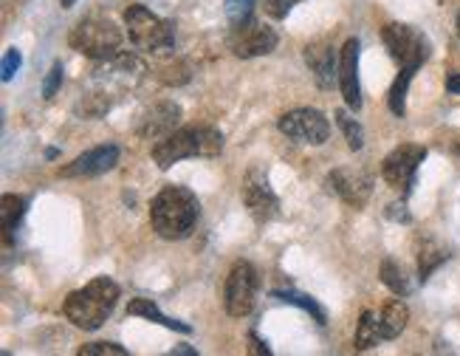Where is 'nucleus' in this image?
I'll list each match as a JSON object with an SVG mask.
<instances>
[{"instance_id":"16","label":"nucleus","mask_w":460,"mask_h":356,"mask_svg":"<svg viewBox=\"0 0 460 356\" xmlns=\"http://www.w3.org/2000/svg\"><path fill=\"white\" fill-rule=\"evenodd\" d=\"M339 88H342L348 108H353V111L362 108V88H358V40L356 37H350L342 46V54H339Z\"/></svg>"},{"instance_id":"18","label":"nucleus","mask_w":460,"mask_h":356,"mask_svg":"<svg viewBox=\"0 0 460 356\" xmlns=\"http://www.w3.org/2000/svg\"><path fill=\"white\" fill-rule=\"evenodd\" d=\"M407 320H410L407 303L390 300L382 311H378V331H382V340H395V336L407 328Z\"/></svg>"},{"instance_id":"29","label":"nucleus","mask_w":460,"mask_h":356,"mask_svg":"<svg viewBox=\"0 0 460 356\" xmlns=\"http://www.w3.org/2000/svg\"><path fill=\"white\" fill-rule=\"evenodd\" d=\"M252 4H254V0H226V14H229V20H232V26H237V23H243V20H249Z\"/></svg>"},{"instance_id":"24","label":"nucleus","mask_w":460,"mask_h":356,"mask_svg":"<svg viewBox=\"0 0 460 356\" xmlns=\"http://www.w3.org/2000/svg\"><path fill=\"white\" fill-rule=\"evenodd\" d=\"M336 125H339V130L345 133L350 150H362L365 147V130L348 111H336Z\"/></svg>"},{"instance_id":"15","label":"nucleus","mask_w":460,"mask_h":356,"mask_svg":"<svg viewBox=\"0 0 460 356\" xmlns=\"http://www.w3.org/2000/svg\"><path fill=\"white\" fill-rule=\"evenodd\" d=\"M303 57L316 79V85L325 91L333 88V79H339V59H336L331 40H314V43L305 46Z\"/></svg>"},{"instance_id":"25","label":"nucleus","mask_w":460,"mask_h":356,"mask_svg":"<svg viewBox=\"0 0 460 356\" xmlns=\"http://www.w3.org/2000/svg\"><path fill=\"white\" fill-rule=\"evenodd\" d=\"M412 76H415V71H402L390 88V111L395 116H404V111H407V91H410Z\"/></svg>"},{"instance_id":"22","label":"nucleus","mask_w":460,"mask_h":356,"mask_svg":"<svg viewBox=\"0 0 460 356\" xmlns=\"http://www.w3.org/2000/svg\"><path fill=\"white\" fill-rule=\"evenodd\" d=\"M449 257V252L444 249V246H438L435 241H427L424 246H421V252H418V277L421 280H427V277L441 266L444 261Z\"/></svg>"},{"instance_id":"19","label":"nucleus","mask_w":460,"mask_h":356,"mask_svg":"<svg viewBox=\"0 0 460 356\" xmlns=\"http://www.w3.org/2000/svg\"><path fill=\"white\" fill-rule=\"evenodd\" d=\"M0 215H4V246H12L14 244V232L20 227L26 215V198L23 195H4V201H0Z\"/></svg>"},{"instance_id":"9","label":"nucleus","mask_w":460,"mask_h":356,"mask_svg":"<svg viewBox=\"0 0 460 356\" xmlns=\"http://www.w3.org/2000/svg\"><path fill=\"white\" fill-rule=\"evenodd\" d=\"M279 133L299 145H325L331 136V122L316 108H296L279 116Z\"/></svg>"},{"instance_id":"14","label":"nucleus","mask_w":460,"mask_h":356,"mask_svg":"<svg viewBox=\"0 0 460 356\" xmlns=\"http://www.w3.org/2000/svg\"><path fill=\"white\" fill-rule=\"evenodd\" d=\"M119 162V147L116 145H102V147H93L83 156H76L71 165H66L59 170V175L66 178H93V175H102L108 170H113Z\"/></svg>"},{"instance_id":"2","label":"nucleus","mask_w":460,"mask_h":356,"mask_svg":"<svg viewBox=\"0 0 460 356\" xmlns=\"http://www.w3.org/2000/svg\"><path fill=\"white\" fill-rule=\"evenodd\" d=\"M116 303H119V286L111 277H96L88 286L76 289L66 297L63 314L66 320H71V325L83 331H96L105 325Z\"/></svg>"},{"instance_id":"21","label":"nucleus","mask_w":460,"mask_h":356,"mask_svg":"<svg viewBox=\"0 0 460 356\" xmlns=\"http://www.w3.org/2000/svg\"><path fill=\"white\" fill-rule=\"evenodd\" d=\"M378 343H382V331H378V311H365L362 320H358V325H356L353 348L356 351H370Z\"/></svg>"},{"instance_id":"4","label":"nucleus","mask_w":460,"mask_h":356,"mask_svg":"<svg viewBox=\"0 0 460 356\" xmlns=\"http://www.w3.org/2000/svg\"><path fill=\"white\" fill-rule=\"evenodd\" d=\"M68 43L74 51L85 54L99 63V59H108V57L119 54V46H122V31H119V26L111 17L91 14V17H83L71 29Z\"/></svg>"},{"instance_id":"33","label":"nucleus","mask_w":460,"mask_h":356,"mask_svg":"<svg viewBox=\"0 0 460 356\" xmlns=\"http://www.w3.org/2000/svg\"><path fill=\"white\" fill-rule=\"evenodd\" d=\"M246 356H274V353H271L269 345L252 331V334H249V343H246Z\"/></svg>"},{"instance_id":"26","label":"nucleus","mask_w":460,"mask_h":356,"mask_svg":"<svg viewBox=\"0 0 460 356\" xmlns=\"http://www.w3.org/2000/svg\"><path fill=\"white\" fill-rule=\"evenodd\" d=\"M378 277H382V283H385L393 294H407V291H410L407 277H404L402 266H398L395 261H385L382 269H378Z\"/></svg>"},{"instance_id":"38","label":"nucleus","mask_w":460,"mask_h":356,"mask_svg":"<svg viewBox=\"0 0 460 356\" xmlns=\"http://www.w3.org/2000/svg\"><path fill=\"white\" fill-rule=\"evenodd\" d=\"M4 356H12V353H4Z\"/></svg>"},{"instance_id":"5","label":"nucleus","mask_w":460,"mask_h":356,"mask_svg":"<svg viewBox=\"0 0 460 356\" xmlns=\"http://www.w3.org/2000/svg\"><path fill=\"white\" fill-rule=\"evenodd\" d=\"M125 26H128V37L133 49L145 51V54H158V51H167L175 40V29L167 20H162L158 14H153L147 6H138L133 4L125 12Z\"/></svg>"},{"instance_id":"8","label":"nucleus","mask_w":460,"mask_h":356,"mask_svg":"<svg viewBox=\"0 0 460 356\" xmlns=\"http://www.w3.org/2000/svg\"><path fill=\"white\" fill-rule=\"evenodd\" d=\"M257 271L252 263L246 261H237L226 277V289H224V306H226V314L229 316H237V320H243V316L252 314L254 303H257Z\"/></svg>"},{"instance_id":"7","label":"nucleus","mask_w":460,"mask_h":356,"mask_svg":"<svg viewBox=\"0 0 460 356\" xmlns=\"http://www.w3.org/2000/svg\"><path fill=\"white\" fill-rule=\"evenodd\" d=\"M382 40L390 51V57L395 59L402 71H418L429 57V40L407 26V23H387L385 31H382Z\"/></svg>"},{"instance_id":"13","label":"nucleus","mask_w":460,"mask_h":356,"mask_svg":"<svg viewBox=\"0 0 460 356\" xmlns=\"http://www.w3.org/2000/svg\"><path fill=\"white\" fill-rule=\"evenodd\" d=\"M325 184L331 192H336L348 207H365L373 192V178L362 167H336L328 173Z\"/></svg>"},{"instance_id":"12","label":"nucleus","mask_w":460,"mask_h":356,"mask_svg":"<svg viewBox=\"0 0 460 356\" xmlns=\"http://www.w3.org/2000/svg\"><path fill=\"white\" fill-rule=\"evenodd\" d=\"M427 158V150L421 145H398L382 165V178L398 192H410V184L415 178V170Z\"/></svg>"},{"instance_id":"28","label":"nucleus","mask_w":460,"mask_h":356,"mask_svg":"<svg viewBox=\"0 0 460 356\" xmlns=\"http://www.w3.org/2000/svg\"><path fill=\"white\" fill-rule=\"evenodd\" d=\"M76 356H130V353L116 343H91L85 348H79Z\"/></svg>"},{"instance_id":"17","label":"nucleus","mask_w":460,"mask_h":356,"mask_svg":"<svg viewBox=\"0 0 460 356\" xmlns=\"http://www.w3.org/2000/svg\"><path fill=\"white\" fill-rule=\"evenodd\" d=\"M178 122H181V108L175 102H158L153 105L145 116H142V125H138V136L142 138H167L170 133L178 130Z\"/></svg>"},{"instance_id":"1","label":"nucleus","mask_w":460,"mask_h":356,"mask_svg":"<svg viewBox=\"0 0 460 356\" xmlns=\"http://www.w3.org/2000/svg\"><path fill=\"white\" fill-rule=\"evenodd\" d=\"M198 221V198L192 190L170 184L153 198L150 204V224L155 235L164 241H181L195 229Z\"/></svg>"},{"instance_id":"20","label":"nucleus","mask_w":460,"mask_h":356,"mask_svg":"<svg viewBox=\"0 0 460 356\" xmlns=\"http://www.w3.org/2000/svg\"><path fill=\"white\" fill-rule=\"evenodd\" d=\"M128 314L133 316H145V320L150 323H158V325H164V328H172L178 334H190V325L184 323H178V320H170V316H164L162 311H158V306L153 300H147V297H136V300L128 306Z\"/></svg>"},{"instance_id":"37","label":"nucleus","mask_w":460,"mask_h":356,"mask_svg":"<svg viewBox=\"0 0 460 356\" xmlns=\"http://www.w3.org/2000/svg\"><path fill=\"white\" fill-rule=\"evenodd\" d=\"M457 37H460V12H457Z\"/></svg>"},{"instance_id":"34","label":"nucleus","mask_w":460,"mask_h":356,"mask_svg":"<svg viewBox=\"0 0 460 356\" xmlns=\"http://www.w3.org/2000/svg\"><path fill=\"white\" fill-rule=\"evenodd\" d=\"M447 91H449V93H457V96H460V74H452V76L447 79Z\"/></svg>"},{"instance_id":"6","label":"nucleus","mask_w":460,"mask_h":356,"mask_svg":"<svg viewBox=\"0 0 460 356\" xmlns=\"http://www.w3.org/2000/svg\"><path fill=\"white\" fill-rule=\"evenodd\" d=\"M145 71H147L145 63L133 54H116L108 59H99V66L91 74V83L99 85V91H93V93H102L111 99V93L133 91L138 83H142Z\"/></svg>"},{"instance_id":"36","label":"nucleus","mask_w":460,"mask_h":356,"mask_svg":"<svg viewBox=\"0 0 460 356\" xmlns=\"http://www.w3.org/2000/svg\"><path fill=\"white\" fill-rule=\"evenodd\" d=\"M63 6H66V9H71V6H74V0H63Z\"/></svg>"},{"instance_id":"30","label":"nucleus","mask_w":460,"mask_h":356,"mask_svg":"<svg viewBox=\"0 0 460 356\" xmlns=\"http://www.w3.org/2000/svg\"><path fill=\"white\" fill-rule=\"evenodd\" d=\"M59 85H63V63H54L51 71H49V76H46L43 96H46V99H54L57 91H59Z\"/></svg>"},{"instance_id":"39","label":"nucleus","mask_w":460,"mask_h":356,"mask_svg":"<svg viewBox=\"0 0 460 356\" xmlns=\"http://www.w3.org/2000/svg\"><path fill=\"white\" fill-rule=\"evenodd\" d=\"M457 153H460V145H457Z\"/></svg>"},{"instance_id":"32","label":"nucleus","mask_w":460,"mask_h":356,"mask_svg":"<svg viewBox=\"0 0 460 356\" xmlns=\"http://www.w3.org/2000/svg\"><path fill=\"white\" fill-rule=\"evenodd\" d=\"M20 63H23V57H20V51L17 49H6V54H4V66H0V76H4V83H9V79L17 74V68H20Z\"/></svg>"},{"instance_id":"11","label":"nucleus","mask_w":460,"mask_h":356,"mask_svg":"<svg viewBox=\"0 0 460 356\" xmlns=\"http://www.w3.org/2000/svg\"><path fill=\"white\" fill-rule=\"evenodd\" d=\"M240 195H243V204L249 209V215L257 224H269L279 215V198L274 195L269 178L260 173L257 167L249 170L243 175V187H240Z\"/></svg>"},{"instance_id":"23","label":"nucleus","mask_w":460,"mask_h":356,"mask_svg":"<svg viewBox=\"0 0 460 356\" xmlns=\"http://www.w3.org/2000/svg\"><path fill=\"white\" fill-rule=\"evenodd\" d=\"M158 79L170 88L187 85L192 79V68H190V63H184V59H170V63H164L162 68H158Z\"/></svg>"},{"instance_id":"27","label":"nucleus","mask_w":460,"mask_h":356,"mask_svg":"<svg viewBox=\"0 0 460 356\" xmlns=\"http://www.w3.org/2000/svg\"><path fill=\"white\" fill-rule=\"evenodd\" d=\"M277 297H279V300H286V303H294V306H299V308H305L308 314H314L319 325H325V323H328V314H325V308L319 306L316 300H311V297H305V294H296V291H277Z\"/></svg>"},{"instance_id":"31","label":"nucleus","mask_w":460,"mask_h":356,"mask_svg":"<svg viewBox=\"0 0 460 356\" xmlns=\"http://www.w3.org/2000/svg\"><path fill=\"white\" fill-rule=\"evenodd\" d=\"M296 4H303V0H263V9H266V14L269 17H286Z\"/></svg>"},{"instance_id":"10","label":"nucleus","mask_w":460,"mask_h":356,"mask_svg":"<svg viewBox=\"0 0 460 356\" xmlns=\"http://www.w3.org/2000/svg\"><path fill=\"white\" fill-rule=\"evenodd\" d=\"M229 49L240 59H254V57L271 54L277 49V31L266 23H260V20L249 17V20H243V23L232 26Z\"/></svg>"},{"instance_id":"35","label":"nucleus","mask_w":460,"mask_h":356,"mask_svg":"<svg viewBox=\"0 0 460 356\" xmlns=\"http://www.w3.org/2000/svg\"><path fill=\"white\" fill-rule=\"evenodd\" d=\"M172 356H195V351H192L190 345H181V348H175V351H172Z\"/></svg>"},{"instance_id":"3","label":"nucleus","mask_w":460,"mask_h":356,"mask_svg":"<svg viewBox=\"0 0 460 356\" xmlns=\"http://www.w3.org/2000/svg\"><path fill=\"white\" fill-rule=\"evenodd\" d=\"M224 150V133L209 125H190V128H178L167 138L153 145V162L170 170L172 165L184 162V158L195 156H217Z\"/></svg>"}]
</instances>
